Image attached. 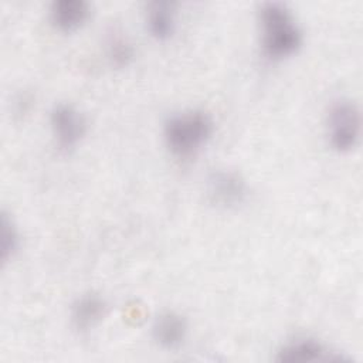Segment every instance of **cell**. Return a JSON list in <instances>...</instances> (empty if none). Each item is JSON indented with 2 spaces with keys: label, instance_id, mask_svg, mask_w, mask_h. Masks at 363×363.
I'll return each mask as SVG.
<instances>
[{
  "label": "cell",
  "instance_id": "obj_8",
  "mask_svg": "<svg viewBox=\"0 0 363 363\" xmlns=\"http://www.w3.org/2000/svg\"><path fill=\"white\" fill-rule=\"evenodd\" d=\"M91 16V4L85 0H55L48 7L51 26L65 34L81 30Z\"/></svg>",
  "mask_w": 363,
  "mask_h": 363
},
{
  "label": "cell",
  "instance_id": "obj_10",
  "mask_svg": "<svg viewBox=\"0 0 363 363\" xmlns=\"http://www.w3.org/2000/svg\"><path fill=\"white\" fill-rule=\"evenodd\" d=\"M145 28L157 41L170 40L177 31V9L172 1H152L143 14Z\"/></svg>",
  "mask_w": 363,
  "mask_h": 363
},
{
  "label": "cell",
  "instance_id": "obj_5",
  "mask_svg": "<svg viewBox=\"0 0 363 363\" xmlns=\"http://www.w3.org/2000/svg\"><path fill=\"white\" fill-rule=\"evenodd\" d=\"M206 194L211 204L220 208H237L250 196L247 179L237 170L217 169L206 180Z\"/></svg>",
  "mask_w": 363,
  "mask_h": 363
},
{
  "label": "cell",
  "instance_id": "obj_7",
  "mask_svg": "<svg viewBox=\"0 0 363 363\" xmlns=\"http://www.w3.org/2000/svg\"><path fill=\"white\" fill-rule=\"evenodd\" d=\"M153 342L164 350L182 347L189 335V323L184 315L177 311H163L157 313L150 326Z\"/></svg>",
  "mask_w": 363,
  "mask_h": 363
},
{
  "label": "cell",
  "instance_id": "obj_11",
  "mask_svg": "<svg viewBox=\"0 0 363 363\" xmlns=\"http://www.w3.org/2000/svg\"><path fill=\"white\" fill-rule=\"evenodd\" d=\"M105 52L111 65L116 68L129 67L136 57V50L133 43L126 35L116 31L108 35L105 43Z\"/></svg>",
  "mask_w": 363,
  "mask_h": 363
},
{
  "label": "cell",
  "instance_id": "obj_12",
  "mask_svg": "<svg viewBox=\"0 0 363 363\" xmlns=\"http://www.w3.org/2000/svg\"><path fill=\"white\" fill-rule=\"evenodd\" d=\"M0 227V258L3 262H9L20 251L21 234L13 217H10L6 211L1 213Z\"/></svg>",
  "mask_w": 363,
  "mask_h": 363
},
{
  "label": "cell",
  "instance_id": "obj_6",
  "mask_svg": "<svg viewBox=\"0 0 363 363\" xmlns=\"http://www.w3.org/2000/svg\"><path fill=\"white\" fill-rule=\"evenodd\" d=\"M279 363H313V362H347L349 359L329 349L319 339L308 335H296L284 342L275 354Z\"/></svg>",
  "mask_w": 363,
  "mask_h": 363
},
{
  "label": "cell",
  "instance_id": "obj_9",
  "mask_svg": "<svg viewBox=\"0 0 363 363\" xmlns=\"http://www.w3.org/2000/svg\"><path fill=\"white\" fill-rule=\"evenodd\" d=\"M106 301L96 292H85L74 299L69 308V320L77 332L94 329L106 315Z\"/></svg>",
  "mask_w": 363,
  "mask_h": 363
},
{
  "label": "cell",
  "instance_id": "obj_2",
  "mask_svg": "<svg viewBox=\"0 0 363 363\" xmlns=\"http://www.w3.org/2000/svg\"><path fill=\"white\" fill-rule=\"evenodd\" d=\"M163 142L169 153L180 160L194 157L213 138L214 119L200 108L169 115L163 122Z\"/></svg>",
  "mask_w": 363,
  "mask_h": 363
},
{
  "label": "cell",
  "instance_id": "obj_1",
  "mask_svg": "<svg viewBox=\"0 0 363 363\" xmlns=\"http://www.w3.org/2000/svg\"><path fill=\"white\" fill-rule=\"evenodd\" d=\"M259 45L271 62L292 58L303 45V30L294 11L281 1H265L258 7Z\"/></svg>",
  "mask_w": 363,
  "mask_h": 363
},
{
  "label": "cell",
  "instance_id": "obj_4",
  "mask_svg": "<svg viewBox=\"0 0 363 363\" xmlns=\"http://www.w3.org/2000/svg\"><path fill=\"white\" fill-rule=\"evenodd\" d=\"M52 139L58 149L69 152L85 138L88 122L82 111L69 102L55 104L48 116Z\"/></svg>",
  "mask_w": 363,
  "mask_h": 363
},
{
  "label": "cell",
  "instance_id": "obj_3",
  "mask_svg": "<svg viewBox=\"0 0 363 363\" xmlns=\"http://www.w3.org/2000/svg\"><path fill=\"white\" fill-rule=\"evenodd\" d=\"M329 146L337 153H349L356 149L362 138V112L350 98L335 99L325 118Z\"/></svg>",
  "mask_w": 363,
  "mask_h": 363
}]
</instances>
